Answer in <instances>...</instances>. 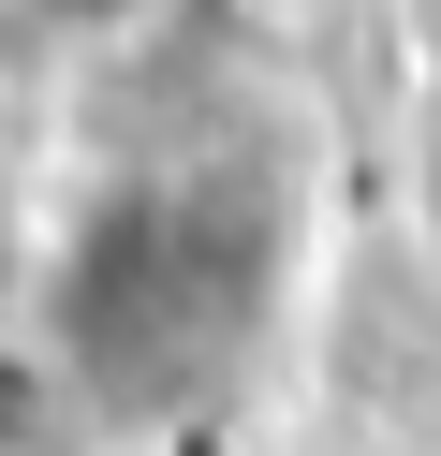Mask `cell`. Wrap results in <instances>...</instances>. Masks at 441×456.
I'll list each match as a JSON object with an SVG mask.
<instances>
[{
  "label": "cell",
  "mask_w": 441,
  "mask_h": 456,
  "mask_svg": "<svg viewBox=\"0 0 441 456\" xmlns=\"http://www.w3.org/2000/svg\"><path fill=\"white\" fill-rule=\"evenodd\" d=\"M235 15H250V30H323L339 0H235Z\"/></svg>",
  "instance_id": "6da1fadb"
},
{
  "label": "cell",
  "mask_w": 441,
  "mask_h": 456,
  "mask_svg": "<svg viewBox=\"0 0 441 456\" xmlns=\"http://www.w3.org/2000/svg\"><path fill=\"white\" fill-rule=\"evenodd\" d=\"M427 207H441V89H427Z\"/></svg>",
  "instance_id": "7a4b0ae2"
}]
</instances>
